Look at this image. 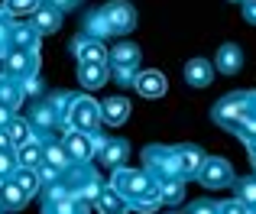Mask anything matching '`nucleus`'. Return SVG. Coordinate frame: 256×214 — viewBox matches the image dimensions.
<instances>
[{
    "instance_id": "nucleus-26",
    "label": "nucleus",
    "mask_w": 256,
    "mask_h": 214,
    "mask_svg": "<svg viewBox=\"0 0 256 214\" xmlns=\"http://www.w3.org/2000/svg\"><path fill=\"white\" fill-rule=\"evenodd\" d=\"M0 104L10 107V110H16L20 104H23V82L20 78H0Z\"/></svg>"
},
{
    "instance_id": "nucleus-18",
    "label": "nucleus",
    "mask_w": 256,
    "mask_h": 214,
    "mask_svg": "<svg viewBox=\"0 0 256 214\" xmlns=\"http://www.w3.org/2000/svg\"><path fill=\"white\" fill-rule=\"evenodd\" d=\"M10 49L20 52H39V32L32 23H13L10 30Z\"/></svg>"
},
{
    "instance_id": "nucleus-38",
    "label": "nucleus",
    "mask_w": 256,
    "mask_h": 214,
    "mask_svg": "<svg viewBox=\"0 0 256 214\" xmlns=\"http://www.w3.org/2000/svg\"><path fill=\"white\" fill-rule=\"evenodd\" d=\"M218 214H250V211H246L237 198H230V202H220L218 204Z\"/></svg>"
},
{
    "instance_id": "nucleus-44",
    "label": "nucleus",
    "mask_w": 256,
    "mask_h": 214,
    "mask_svg": "<svg viewBox=\"0 0 256 214\" xmlns=\"http://www.w3.org/2000/svg\"><path fill=\"white\" fill-rule=\"evenodd\" d=\"M244 143H246V150H250V156H253V152H256V136H250V140H244Z\"/></svg>"
},
{
    "instance_id": "nucleus-39",
    "label": "nucleus",
    "mask_w": 256,
    "mask_h": 214,
    "mask_svg": "<svg viewBox=\"0 0 256 214\" xmlns=\"http://www.w3.org/2000/svg\"><path fill=\"white\" fill-rule=\"evenodd\" d=\"M188 214H218V204L214 202H194L192 208H188Z\"/></svg>"
},
{
    "instance_id": "nucleus-43",
    "label": "nucleus",
    "mask_w": 256,
    "mask_h": 214,
    "mask_svg": "<svg viewBox=\"0 0 256 214\" xmlns=\"http://www.w3.org/2000/svg\"><path fill=\"white\" fill-rule=\"evenodd\" d=\"M0 150H10V140H6V130L0 126Z\"/></svg>"
},
{
    "instance_id": "nucleus-12",
    "label": "nucleus",
    "mask_w": 256,
    "mask_h": 214,
    "mask_svg": "<svg viewBox=\"0 0 256 214\" xmlns=\"http://www.w3.org/2000/svg\"><path fill=\"white\" fill-rule=\"evenodd\" d=\"M72 52H75L78 62H107V46L100 39L84 36V32L72 39Z\"/></svg>"
},
{
    "instance_id": "nucleus-11",
    "label": "nucleus",
    "mask_w": 256,
    "mask_h": 214,
    "mask_svg": "<svg viewBox=\"0 0 256 214\" xmlns=\"http://www.w3.org/2000/svg\"><path fill=\"white\" fill-rule=\"evenodd\" d=\"M133 88L140 91L143 98H150V101H156V98H162L166 91H169V82H166L162 72H136V78H133Z\"/></svg>"
},
{
    "instance_id": "nucleus-46",
    "label": "nucleus",
    "mask_w": 256,
    "mask_h": 214,
    "mask_svg": "<svg viewBox=\"0 0 256 214\" xmlns=\"http://www.w3.org/2000/svg\"><path fill=\"white\" fill-rule=\"evenodd\" d=\"M0 214H4V208H0Z\"/></svg>"
},
{
    "instance_id": "nucleus-4",
    "label": "nucleus",
    "mask_w": 256,
    "mask_h": 214,
    "mask_svg": "<svg viewBox=\"0 0 256 214\" xmlns=\"http://www.w3.org/2000/svg\"><path fill=\"white\" fill-rule=\"evenodd\" d=\"M143 169L150 172L152 182H166V178L178 176V162H175V146L152 143L143 150Z\"/></svg>"
},
{
    "instance_id": "nucleus-14",
    "label": "nucleus",
    "mask_w": 256,
    "mask_h": 214,
    "mask_svg": "<svg viewBox=\"0 0 256 214\" xmlns=\"http://www.w3.org/2000/svg\"><path fill=\"white\" fill-rule=\"evenodd\" d=\"M30 126H32V133H49V130H56L58 126V114H56V107H52L49 101H39V104H32V110H30Z\"/></svg>"
},
{
    "instance_id": "nucleus-32",
    "label": "nucleus",
    "mask_w": 256,
    "mask_h": 214,
    "mask_svg": "<svg viewBox=\"0 0 256 214\" xmlns=\"http://www.w3.org/2000/svg\"><path fill=\"white\" fill-rule=\"evenodd\" d=\"M42 4V0H4L6 13L10 16H26V13H36V6Z\"/></svg>"
},
{
    "instance_id": "nucleus-10",
    "label": "nucleus",
    "mask_w": 256,
    "mask_h": 214,
    "mask_svg": "<svg viewBox=\"0 0 256 214\" xmlns=\"http://www.w3.org/2000/svg\"><path fill=\"white\" fill-rule=\"evenodd\" d=\"M126 152H130V143H126V140H104V136H98L94 156H98L107 169H120L124 159H126Z\"/></svg>"
},
{
    "instance_id": "nucleus-23",
    "label": "nucleus",
    "mask_w": 256,
    "mask_h": 214,
    "mask_svg": "<svg viewBox=\"0 0 256 214\" xmlns=\"http://www.w3.org/2000/svg\"><path fill=\"white\" fill-rule=\"evenodd\" d=\"M140 58H143V52H140V46H117L114 52H107V65H124V68H133L140 72Z\"/></svg>"
},
{
    "instance_id": "nucleus-34",
    "label": "nucleus",
    "mask_w": 256,
    "mask_h": 214,
    "mask_svg": "<svg viewBox=\"0 0 256 214\" xmlns=\"http://www.w3.org/2000/svg\"><path fill=\"white\" fill-rule=\"evenodd\" d=\"M36 176H39V182H42V185H56L58 178H62V172H58L56 166H49V162H39L36 166Z\"/></svg>"
},
{
    "instance_id": "nucleus-22",
    "label": "nucleus",
    "mask_w": 256,
    "mask_h": 214,
    "mask_svg": "<svg viewBox=\"0 0 256 214\" xmlns=\"http://www.w3.org/2000/svg\"><path fill=\"white\" fill-rule=\"evenodd\" d=\"M26 202H30V198L16 188L13 178H0V208L4 211H23Z\"/></svg>"
},
{
    "instance_id": "nucleus-20",
    "label": "nucleus",
    "mask_w": 256,
    "mask_h": 214,
    "mask_svg": "<svg viewBox=\"0 0 256 214\" xmlns=\"http://www.w3.org/2000/svg\"><path fill=\"white\" fill-rule=\"evenodd\" d=\"M94 208H98L100 214H126L130 211V202H126L114 185H104L100 195H98V202H94Z\"/></svg>"
},
{
    "instance_id": "nucleus-19",
    "label": "nucleus",
    "mask_w": 256,
    "mask_h": 214,
    "mask_svg": "<svg viewBox=\"0 0 256 214\" xmlns=\"http://www.w3.org/2000/svg\"><path fill=\"white\" fill-rule=\"evenodd\" d=\"M126 117H130V101L126 98H107V101H100V124L120 126V124H126Z\"/></svg>"
},
{
    "instance_id": "nucleus-15",
    "label": "nucleus",
    "mask_w": 256,
    "mask_h": 214,
    "mask_svg": "<svg viewBox=\"0 0 256 214\" xmlns=\"http://www.w3.org/2000/svg\"><path fill=\"white\" fill-rule=\"evenodd\" d=\"M110 78V68H107V62H78V82H82V88L88 91H98L100 84Z\"/></svg>"
},
{
    "instance_id": "nucleus-33",
    "label": "nucleus",
    "mask_w": 256,
    "mask_h": 214,
    "mask_svg": "<svg viewBox=\"0 0 256 214\" xmlns=\"http://www.w3.org/2000/svg\"><path fill=\"white\" fill-rule=\"evenodd\" d=\"M107 68H110V75H114V82H117V84L133 88V78H136V72H133V68H124V65H107Z\"/></svg>"
},
{
    "instance_id": "nucleus-21",
    "label": "nucleus",
    "mask_w": 256,
    "mask_h": 214,
    "mask_svg": "<svg viewBox=\"0 0 256 214\" xmlns=\"http://www.w3.org/2000/svg\"><path fill=\"white\" fill-rule=\"evenodd\" d=\"M156 195H159V204H166V208L182 204L185 202V178L175 176V178H166V182H156Z\"/></svg>"
},
{
    "instance_id": "nucleus-30",
    "label": "nucleus",
    "mask_w": 256,
    "mask_h": 214,
    "mask_svg": "<svg viewBox=\"0 0 256 214\" xmlns=\"http://www.w3.org/2000/svg\"><path fill=\"white\" fill-rule=\"evenodd\" d=\"M84 36H91V39H107V36H110L107 20L100 16V10H91V13H88V20H84Z\"/></svg>"
},
{
    "instance_id": "nucleus-1",
    "label": "nucleus",
    "mask_w": 256,
    "mask_h": 214,
    "mask_svg": "<svg viewBox=\"0 0 256 214\" xmlns=\"http://www.w3.org/2000/svg\"><path fill=\"white\" fill-rule=\"evenodd\" d=\"M62 124L68 130H82V133H98L100 126V101L88 94H72L68 107L62 114Z\"/></svg>"
},
{
    "instance_id": "nucleus-37",
    "label": "nucleus",
    "mask_w": 256,
    "mask_h": 214,
    "mask_svg": "<svg viewBox=\"0 0 256 214\" xmlns=\"http://www.w3.org/2000/svg\"><path fill=\"white\" fill-rule=\"evenodd\" d=\"M20 82H23V98H39V94H42V82H39L36 75L20 78Z\"/></svg>"
},
{
    "instance_id": "nucleus-16",
    "label": "nucleus",
    "mask_w": 256,
    "mask_h": 214,
    "mask_svg": "<svg viewBox=\"0 0 256 214\" xmlns=\"http://www.w3.org/2000/svg\"><path fill=\"white\" fill-rule=\"evenodd\" d=\"M32 26H36L39 36H49V32L62 30V10H56L52 4H39L32 13Z\"/></svg>"
},
{
    "instance_id": "nucleus-17",
    "label": "nucleus",
    "mask_w": 256,
    "mask_h": 214,
    "mask_svg": "<svg viewBox=\"0 0 256 214\" xmlns=\"http://www.w3.org/2000/svg\"><path fill=\"white\" fill-rule=\"evenodd\" d=\"M182 75H185V84H192V88H208L214 82V65L208 58H192V62H185Z\"/></svg>"
},
{
    "instance_id": "nucleus-25",
    "label": "nucleus",
    "mask_w": 256,
    "mask_h": 214,
    "mask_svg": "<svg viewBox=\"0 0 256 214\" xmlns=\"http://www.w3.org/2000/svg\"><path fill=\"white\" fill-rule=\"evenodd\" d=\"M10 178L16 182V188L23 192L26 198H32L39 188H42V182H39V176H36V169H30V166H16V169L10 172Z\"/></svg>"
},
{
    "instance_id": "nucleus-28",
    "label": "nucleus",
    "mask_w": 256,
    "mask_h": 214,
    "mask_svg": "<svg viewBox=\"0 0 256 214\" xmlns=\"http://www.w3.org/2000/svg\"><path fill=\"white\" fill-rule=\"evenodd\" d=\"M42 162H49V166H56L58 172H68L72 166V159H68V152H65V146L62 143H42Z\"/></svg>"
},
{
    "instance_id": "nucleus-9",
    "label": "nucleus",
    "mask_w": 256,
    "mask_h": 214,
    "mask_svg": "<svg viewBox=\"0 0 256 214\" xmlns=\"http://www.w3.org/2000/svg\"><path fill=\"white\" fill-rule=\"evenodd\" d=\"M204 156H208V152L201 150V146H194V143H178V146H175V162H178V176H182V178L198 176V169H201V162H204Z\"/></svg>"
},
{
    "instance_id": "nucleus-40",
    "label": "nucleus",
    "mask_w": 256,
    "mask_h": 214,
    "mask_svg": "<svg viewBox=\"0 0 256 214\" xmlns=\"http://www.w3.org/2000/svg\"><path fill=\"white\" fill-rule=\"evenodd\" d=\"M240 6H244V20H246L250 26H256V0H244Z\"/></svg>"
},
{
    "instance_id": "nucleus-41",
    "label": "nucleus",
    "mask_w": 256,
    "mask_h": 214,
    "mask_svg": "<svg viewBox=\"0 0 256 214\" xmlns=\"http://www.w3.org/2000/svg\"><path fill=\"white\" fill-rule=\"evenodd\" d=\"M52 6H56V10H72V6L78 4V0H49Z\"/></svg>"
},
{
    "instance_id": "nucleus-7",
    "label": "nucleus",
    "mask_w": 256,
    "mask_h": 214,
    "mask_svg": "<svg viewBox=\"0 0 256 214\" xmlns=\"http://www.w3.org/2000/svg\"><path fill=\"white\" fill-rule=\"evenodd\" d=\"M65 152H68L72 162L78 166H88L94 159V150H98V133H82V130H68L62 140Z\"/></svg>"
},
{
    "instance_id": "nucleus-13",
    "label": "nucleus",
    "mask_w": 256,
    "mask_h": 214,
    "mask_svg": "<svg viewBox=\"0 0 256 214\" xmlns=\"http://www.w3.org/2000/svg\"><path fill=\"white\" fill-rule=\"evenodd\" d=\"M240 68H244V52H240V46L224 42L218 49V56H214V72H220V75H237Z\"/></svg>"
},
{
    "instance_id": "nucleus-29",
    "label": "nucleus",
    "mask_w": 256,
    "mask_h": 214,
    "mask_svg": "<svg viewBox=\"0 0 256 214\" xmlns=\"http://www.w3.org/2000/svg\"><path fill=\"white\" fill-rule=\"evenodd\" d=\"M234 185H237V202L250 214H256V176L253 178H234Z\"/></svg>"
},
{
    "instance_id": "nucleus-35",
    "label": "nucleus",
    "mask_w": 256,
    "mask_h": 214,
    "mask_svg": "<svg viewBox=\"0 0 256 214\" xmlns=\"http://www.w3.org/2000/svg\"><path fill=\"white\" fill-rule=\"evenodd\" d=\"M234 133H237L240 140H250V136H256V110H250V114H246V117H244V124H240Z\"/></svg>"
},
{
    "instance_id": "nucleus-8",
    "label": "nucleus",
    "mask_w": 256,
    "mask_h": 214,
    "mask_svg": "<svg viewBox=\"0 0 256 214\" xmlns=\"http://www.w3.org/2000/svg\"><path fill=\"white\" fill-rule=\"evenodd\" d=\"M6 75L10 78H30L39 68V52H20V49H6Z\"/></svg>"
},
{
    "instance_id": "nucleus-45",
    "label": "nucleus",
    "mask_w": 256,
    "mask_h": 214,
    "mask_svg": "<svg viewBox=\"0 0 256 214\" xmlns=\"http://www.w3.org/2000/svg\"><path fill=\"white\" fill-rule=\"evenodd\" d=\"M230 4H237V0H230ZM240 4H244V0H240Z\"/></svg>"
},
{
    "instance_id": "nucleus-42",
    "label": "nucleus",
    "mask_w": 256,
    "mask_h": 214,
    "mask_svg": "<svg viewBox=\"0 0 256 214\" xmlns=\"http://www.w3.org/2000/svg\"><path fill=\"white\" fill-rule=\"evenodd\" d=\"M10 117H13V110L0 104V126H6V124H10Z\"/></svg>"
},
{
    "instance_id": "nucleus-3",
    "label": "nucleus",
    "mask_w": 256,
    "mask_h": 214,
    "mask_svg": "<svg viewBox=\"0 0 256 214\" xmlns=\"http://www.w3.org/2000/svg\"><path fill=\"white\" fill-rule=\"evenodd\" d=\"M110 185H114V188H117V192H120V195H124L130 204L156 192V182L150 178V172H146V169H126V166L114 169Z\"/></svg>"
},
{
    "instance_id": "nucleus-5",
    "label": "nucleus",
    "mask_w": 256,
    "mask_h": 214,
    "mask_svg": "<svg viewBox=\"0 0 256 214\" xmlns=\"http://www.w3.org/2000/svg\"><path fill=\"white\" fill-rule=\"evenodd\" d=\"M198 182L204 188H230L234 185V166L220 156H204L198 169Z\"/></svg>"
},
{
    "instance_id": "nucleus-6",
    "label": "nucleus",
    "mask_w": 256,
    "mask_h": 214,
    "mask_svg": "<svg viewBox=\"0 0 256 214\" xmlns=\"http://www.w3.org/2000/svg\"><path fill=\"white\" fill-rule=\"evenodd\" d=\"M100 16L107 20V30L110 36H124L136 26V10H133L126 0H110V4L100 6Z\"/></svg>"
},
{
    "instance_id": "nucleus-31",
    "label": "nucleus",
    "mask_w": 256,
    "mask_h": 214,
    "mask_svg": "<svg viewBox=\"0 0 256 214\" xmlns=\"http://www.w3.org/2000/svg\"><path fill=\"white\" fill-rule=\"evenodd\" d=\"M42 214H88V204L72 195V198H65V202H58V204H46Z\"/></svg>"
},
{
    "instance_id": "nucleus-36",
    "label": "nucleus",
    "mask_w": 256,
    "mask_h": 214,
    "mask_svg": "<svg viewBox=\"0 0 256 214\" xmlns=\"http://www.w3.org/2000/svg\"><path fill=\"white\" fill-rule=\"evenodd\" d=\"M13 169H16V156L10 150H0V178H10Z\"/></svg>"
},
{
    "instance_id": "nucleus-2",
    "label": "nucleus",
    "mask_w": 256,
    "mask_h": 214,
    "mask_svg": "<svg viewBox=\"0 0 256 214\" xmlns=\"http://www.w3.org/2000/svg\"><path fill=\"white\" fill-rule=\"evenodd\" d=\"M250 110H253V91H237V94L220 98V101L211 107V120L234 133L240 124H244V117Z\"/></svg>"
},
{
    "instance_id": "nucleus-27",
    "label": "nucleus",
    "mask_w": 256,
    "mask_h": 214,
    "mask_svg": "<svg viewBox=\"0 0 256 214\" xmlns=\"http://www.w3.org/2000/svg\"><path fill=\"white\" fill-rule=\"evenodd\" d=\"M42 162V140L32 136L30 143L16 146V166H30V169H36V166Z\"/></svg>"
},
{
    "instance_id": "nucleus-24",
    "label": "nucleus",
    "mask_w": 256,
    "mask_h": 214,
    "mask_svg": "<svg viewBox=\"0 0 256 214\" xmlns=\"http://www.w3.org/2000/svg\"><path fill=\"white\" fill-rule=\"evenodd\" d=\"M4 130H6V140H10V146H23V143H30V140L36 136V133H32V126H30V120L20 117V114H13L10 124H6Z\"/></svg>"
}]
</instances>
